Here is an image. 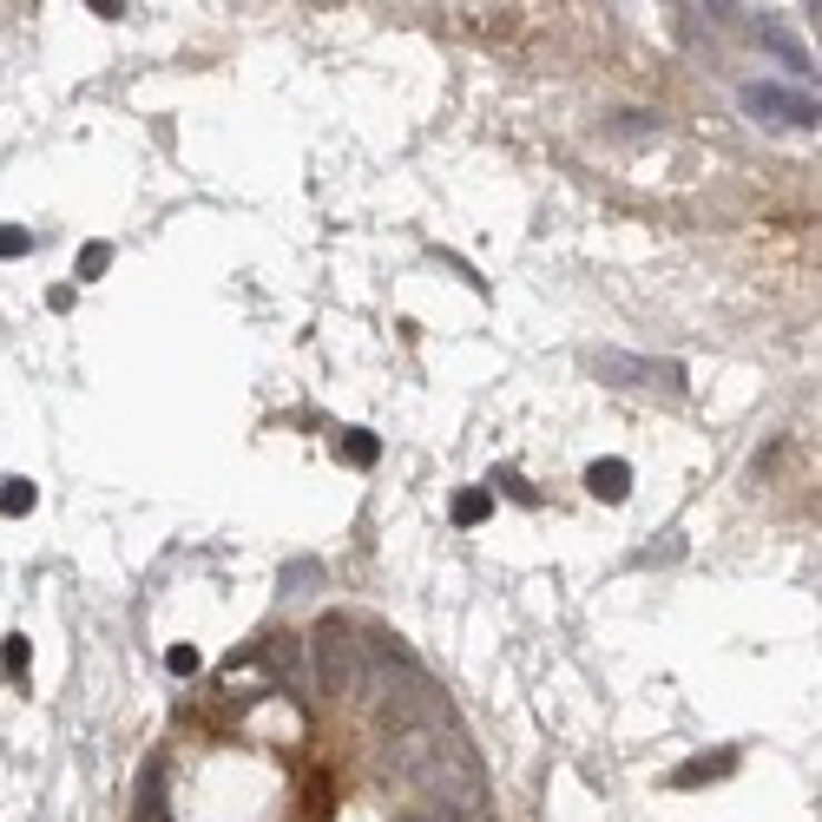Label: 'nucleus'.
Wrapping results in <instances>:
<instances>
[{
    "instance_id": "4468645a",
    "label": "nucleus",
    "mask_w": 822,
    "mask_h": 822,
    "mask_svg": "<svg viewBox=\"0 0 822 822\" xmlns=\"http://www.w3.org/2000/svg\"><path fill=\"white\" fill-rule=\"evenodd\" d=\"M33 250V230H13V225H0V257H27Z\"/></svg>"
},
{
    "instance_id": "9b49d317",
    "label": "nucleus",
    "mask_w": 822,
    "mask_h": 822,
    "mask_svg": "<svg viewBox=\"0 0 822 822\" xmlns=\"http://www.w3.org/2000/svg\"><path fill=\"white\" fill-rule=\"evenodd\" d=\"M0 665H7V672H13V677H27V665H33V645H27V638L13 632V638L0 645Z\"/></svg>"
},
{
    "instance_id": "20e7f679",
    "label": "nucleus",
    "mask_w": 822,
    "mask_h": 822,
    "mask_svg": "<svg viewBox=\"0 0 822 822\" xmlns=\"http://www.w3.org/2000/svg\"><path fill=\"white\" fill-rule=\"evenodd\" d=\"M598 375H618V382H658V388H684V369L677 363H632V356H598Z\"/></svg>"
},
{
    "instance_id": "0eeeda50",
    "label": "nucleus",
    "mask_w": 822,
    "mask_h": 822,
    "mask_svg": "<svg viewBox=\"0 0 822 822\" xmlns=\"http://www.w3.org/2000/svg\"><path fill=\"white\" fill-rule=\"evenodd\" d=\"M737 770V750H717V756H697V763H684L672 783L677 790H697V783H717V776H731Z\"/></svg>"
},
{
    "instance_id": "9d476101",
    "label": "nucleus",
    "mask_w": 822,
    "mask_h": 822,
    "mask_svg": "<svg viewBox=\"0 0 822 822\" xmlns=\"http://www.w3.org/2000/svg\"><path fill=\"white\" fill-rule=\"evenodd\" d=\"M336 448H343V460H349V467H375V454H382V442H375L369 428H349V435H343Z\"/></svg>"
},
{
    "instance_id": "2eb2a0df",
    "label": "nucleus",
    "mask_w": 822,
    "mask_h": 822,
    "mask_svg": "<svg viewBox=\"0 0 822 822\" xmlns=\"http://www.w3.org/2000/svg\"><path fill=\"white\" fill-rule=\"evenodd\" d=\"M165 665H171V677H191L198 665H205V658H198L191 645H171V652H165Z\"/></svg>"
},
{
    "instance_id": "f8f14e48",
    "label": "nucleus",
    "mask_w": 822,
    "mask_h": 822,
    "mask_svg": "<svg viewBox=\"0 0 822 822\" xmlns=\"http://www.w3.org/2000/svg\"><path fill=\"white\" fill-rule=\"evenodd\" d=\"M106 264H112V244H86L79 250V277H106Z\"/></svg>"
},
{
    "instance_id": "f03ea898",
    "label": "nucleus",
    "mask_w": 822,
    "mask_h": 822,
    "mask_svg": "<svg viewBox=\"0 0 822 822\" xmlns=\"http://www.w3.org/2000/svg\"><path fill=\"white\" fill-rule=\"evenodd\" d=\"M309 652H316V672L329 691H343V697H363V645H356V625H343V618H323L316 625V638H309Z\"/></svg>"
},
{
    "instance_id": "ddd939ff",
    "label": "nucleus",
    "mask_w": 822,
    "mask_h": 822,
    "mask_svg": "<svg viewBox=\"0 0 822 822\" xmlns=\"http://www.w3.org/2000/svg\"><path fill=\"white\" fill-rule=\"evenodd\" d=\"M408 822H487V816H460V810H442V803H422V810H408Z\"/></svg>"
},
{
    "instance_id": "39448f33",
    "label": "nucleus",
    "mask_w": 822,
    "mask_h": 822,
    "mask_svg": "<svg viewBox=\"0 0 822 822\" xmlns=\"http://www.w3.org/2000/svg\"><path fill=\"white\" fill-rule=\"evenodd\" d=\"M586 487H593V494L605 501V507H618V501L632 494V467L605 454V460H593V467H586Z\"/></svg>"
},
{
    "instance_id": "7ed1b4c3",
    "label": "nucleus",
    "mask_w": 822,
    "mask_h": 822,
    "mask_svg": "<svg viewBox=\"0 0 822 822\" xmlns=\"http://www.w3.org/2000/svg\"><path fill=\"white\" fill-rule=\"evenodd\" d=\"M750 112H770L776 126H816V92L803 99V92H776V86H750L744 92Z\"/></svg>"
},
{
    "instance_id": "f257e3e1",
    "label": "nucleus",
    "mask_w": 822,
    "mask_h": 822,
    "mask_svg": "<svg viewBox=\"0 0 822 822\" xmlns=\"http://www.w3.org/2000/svg\"><path fill=\"white\" fill-rule=\"evenodd\" d=\"M422 790V803H442V810H460V816H487V783H481V763L460 737H442L435 756L408 776Z\"/></svg>"
},
{
    "instance_id": "6e6552de",
    "label": "nucleus",
    "mask_w": 822,
    "mask_h": 822,
    "mask_svg": "<svg viewBox=\"0 0 822 822\" xmlns=\"http://www.w3.org/2000/svg\"><path fill=\"white\" fill-rule=\"evenodd\" d=\"M33 507H40V487H33V481H20V474L0 481V514H7V521H20V514H33Z\"/></svg>"
},
{
    "instance_id": "423d86ee",
    "label": "nucleus",
    "mask_w": 822,
    "mask_h": 822,
    "mask_svg": "<svg viewBox=\"0 0 822 822\" xmlns=\"http://www.w3.org/2000/svg\"><path fill=\"white\" fill-rule=\"evenodd\" d=\"M257 658H264L270 672L284 677L290 691H303V645L290 638V632H284V638H264V652H257Z\"/></svg>"
},
{
    "instance_id": "1a4fd4ad",
    "label": "nucleus",
    "mask_w": 822,
    "mask_h": 822,
    "mask_svg": "<svg viewBox=\"0 0 822 822\" xmlns=\"http://www.w3.org/2000/svg\"><path fill=\"white\" fill-rule=\"evenodd\" d=\"M487 514H494V494H487V487H467V494L454 501V526H481Z\"/></svg>"
}]
</instances>
